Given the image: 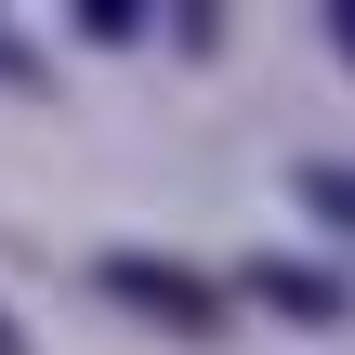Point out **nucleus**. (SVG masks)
Segmentation results:
<instances>
[{
	"label": "nucleus",
	"instance_id": "obj_1",
	"mask_svg": "<svg viewBox=\"0 0 355 355\" xmlns=\"http://www.w3.org/2000/svg\"><path fill=\"white\" fill-rule=\"evenodd\" d=\"M92 290H105V303H132V316H158V329H184V343H224V277H184V263L105 250V263H92Z\"/></svg>",
	"mask_w": 355,
	"mask_h": 355
},
{
	"label": "nucleus",
	"instance_id": "obj_2",
	"mask_svg": "<svg viewBox=\"0 0 355 355\" xmlns=\"http://www.w3.org/2000/svg\"><path fill=\"white\" fill-rule=\"evenodd\" d=\"M250 290H263L277 316H303V329H343V316H355V290L316 277V263H250Z\"/></svg>",
	"mask_w": 355,
	"mask_h": 355
},
{
	"label": "nucleus",
	"instance_id": "obj_3",
	"mask_svg": "<svg viewBox=\"0 0 355 355\" xmlns=\"http://www.w3.org/2000/svg\"><path fill=\"white\" fill-rule=\"evenodd\" d=\"M290 184H303V211H316V224H343V237H355V158H303Z\"/></svg>",
	"mask_w": 355,
	"mask_h": 355
},
{
	"label": "nucleus",
	"instance_id": "obj_4",
	"mask_svg": "<svg viewBox=\"0 0 355 355\" xmlns=\"http://www.w3.org/2000/svg\"><path fill=\"white\" fill-rule=\"evenodd\" d=\"M79 40H145V0H79Z\"/></svg>",
	"mask_w": 355,
	"mask_h": 355
},
{
	"label": "nucleus",
	"instance_id": "obj_5",
	"mask_svg": "<svg viewBox=\"0 0 355 355\" xmlns=\"http://www.w3.org/2000/svg\"><path fill=\"white\" fill-rule=\"evenodd\" d=\"M0 79H26V53H13V40H0Z\"/></svg>",
	"mask_w": 355,
	"mask_h": 355
},
{
	"label": "nucleus",
	"instance_id": "obj_6",
	"mask_svg": "<svg viewBox=\"0 0 355 355\" xmlns=\"http://www.w3.org/2000/svg\"><path fill=\"white\" fill-rule=\"evenodd\" d=\"M0 355H26V343H13V316H0Z\"/></svg>",
	"mask_w": 355,
	"mask_h": 355
},
{
	"label": "nucleus",
	"instance_id": "obj_7",
	"mask_svg": "<svg viewBox=\"0 0 355 355\" xmlns=\"http://www.w3.org/2000/svg\"><path fill=\"white\" fill-rule=\"evenodd\" d=\"M329 26H343V40H355V0H343V13H329Z\"/></svg>",
	"mask_w": 355,
	"mask_h": 355
}]
</instances>
